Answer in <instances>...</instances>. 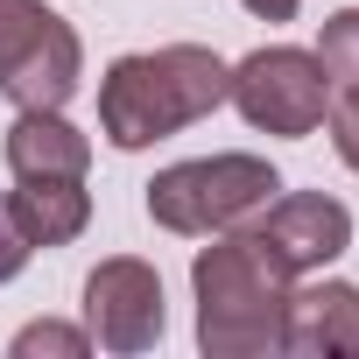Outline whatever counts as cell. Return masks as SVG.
Returning <instances> with one entry per match:
<instances>
[{
    "label": "cell",
    "instance_id": "obj_1",
    "mask_svg": "<svg viewBox=\"0 0 359 359\" xmlns=\"http://www.w3.org/2000/svg\"><path fill=\"white\" fill-rule=\"evenodd\" d=\"M226 64L205 50V43H169V50H141V57H120L99 85V134L113 148H155L169 134L198 127L205 113L226 106Z\"/></svg>",
    "mask_w": 359,
    "mask_h": 359
},
{
    "label": "cell",
    "instance_id": "obj_2",
    "mask_svg": "<svg viewBox=\"0 0 359 359\" xmlns=\"http://www.w3.org/2000/svg\"><path fill=\"white\" fill-rule=\"evenodd\" d=\"M191 289H198V345L212 359H254V352H282V310L296 275L275 261V247L261 233H219L198 261H191Z\"/></svg>",
    "mask_w": 359,
    "mask_h": 359
},
{
    "label": "cell",
    "instance_id": "obj_3",
    "mask_svg": "<svg viewBox=\"0 0 359 359\" xmlns=\"http://www.w3.org/2000/svg\"><path fill=\"white\" fill-rule=\"evenodd\" d=\"M282 191V176L261 155H205V162H169L155 184H148V219L162 233H184V240H212L247 226L268 198Z\"/></svg>",
    "mask_w": 359,
    "mask_h": 359
},
{
    "label": "cell",
    "instance_id": "obj_4",
    "mask_svg": "<svg viewBox=\"0 0 359 359\" xmlns=\"http://www.w3.org/2000/svg\"><path fill=\"white\" fill-rule=\"evenodd\" d=\"M78 78H85L78 29L57 8H43V0H0V92L15 106L64 113Z\"/></svg>",
    "mask_w": 359,
    "mask_h": 359
},
{
    "label": "cell",
    "instance_id": "obj_5",
    "mask_svg": "<svg viewBox=\"0 0 359 359\" xmlns=\"http://www.w3.org/2000/svg\"><path fill=\"white\" fill-rule=\"evenodd\" d=\"M226 99L240 106V120H247V127L282 134V141H303V134H317V127H324L331 78H324V64H317L310 50L275 43V50H254V57H240V64H233Z\"/></svg>",
    "mask_w": 359,
    "mask_h": 359
},
{
    "label": "cell",
    "instance_id": "obj_6",
    "mask_svg": "<svg viewBox=\"0 0 359 359\" xmlns=\"http://www.w3.org/2000/svg\"><path fill=\"white\" fill-rule=\"evenodd\" d=\"M85 331L106 352H148L162 338V275L134 254H113L85 282Z\"/></svg>",
    "mask_w": 359,
    "mask_h": 359
},
{
    "label": "cell",
    "instance_id": "obj_7",
    "mask_svg": "<svg viewBox=\"0 0 359 359\" xmlns=\"http://www.w3.org/2000/svg\"><path fill=\"white\" fill-rule=\"evenodd\" d=\"M254 233L275 247V261L289 275H317V268H331L352 247V212L338 198H324V191H289V198L275 191L261 205V226Z\"/></svg>",
    "mask_w": 359,
    "mask_h": 359
},
{
    "label": "cell",
    "instance_id": "obj_8",
    "mask_svg": "<svg viewBox=\"0 0 359 359\" xmlns=\"http://www.w3.org/2000/svg\"><path fill=\"white\" fill-rule=\"evenodd\" d=\"M282 352H303V359H352V352H359V289H352V282L289 289Z\"/></svg>",
    "mask_w": 359,
    "mask_h": 359
},
{
    "label": "cell",
    "instance_id": "obj_9",
    "mask_svg": "<svg viewBox=\"0 0 359 359\" xmlns=\"http://www.w3.org/2000/svg\"><path fill=\"white\" fill-rule=\"evenodd\" d=\"M8 169L15 176H85L92 169V141L64 113L22 106V120L8 127Z\"/></svg>",
    "mask_w": 359,
    "mask_h": 359
},
{
    "label": "cell",
    "instance_id": "obj_10",
    "mask_svg": "<svg viewBox=\"0 0 359 359\" xmlns=\"http://www.w3.org/2000/svg\"><path fill=\"white\" fill-rule=\"evenodd\" d=\"M15 212L29 226L36 247H71L92 226V198H85V176H22Z\"/></svg>",
    "mask_w": 359,
    "mask_h": 359
},
{
    "label": "cell",
    "instance_id": "obj_11",
    "mask_svg": "<svg viewBox=\"0 0 359 359\" xmlns=\"http://www.w3.org/2000/svg\"><path fill=\"white\" fill-rule=\"evenodd\" d=\"M317 64H324V78H331L338 92L359 85V8H345V15L324 22V36H317Z\"/></svg>",
    "mask_w": 359,
    "mask_h": 359
},
{
    "label": "cell",
    "instance_id": "obj_12",
    "mask_svg": "<svg viewBox=\"0 0 359 359\" xmlns=\"http://www.w3.org/2000/svg\"><path fill=\"white\" fill-rule=\"evenodd\" d=\"M36 352H57V359H78V352H92V331H71V324H29V331H15V359H36Z\"/></svg>",
    "mask_w": 359,
    "mask_h": 359
},
{
    "label": "cell",
    "instance_id": "obj_13",
    "mask_svg": "<svg viewBox=\"0 0 359 359\" xmlns=\"http://www.w3.org/2000/svg\"><path fill=\"white\" fill-rule=\"evenodd\" d=\"M29 254H36V240H29L15 198H0V282H15V275L29 268Z\"/></svg>",
    "mask_w": 359,
    "mask_h": 359
},
{
    "label": "cell",
    "instance_id": "obj_14",
    "mask_svg": "<svg viewBox=\"0 0 359 359\" xmlns=\"http://www.w3.org/2000/svg\"><path fill=\"white\" fill-rule=\"evenodd\" d=\"M324 113H331V148H338V162L359 176V85H352V92H338Z\"/></svg>",
    "mask_w": 359,
    "mask_h": 359
},
{
    "label": "cell",
    "instance_id": "obj_15",
    "mask_svg": "<svg viewBox=\"0 0 359 359\" xmlns=\"http://www.w3.org/2000/svg\"><path fill=\"white\" fill-rule=\"evenodd\" d=\"M247 15H261V22H296V8L303 0H240Z\"/></svg>",
    "mask_w": 359,
    "mask_h": 359
}]
</instances>
